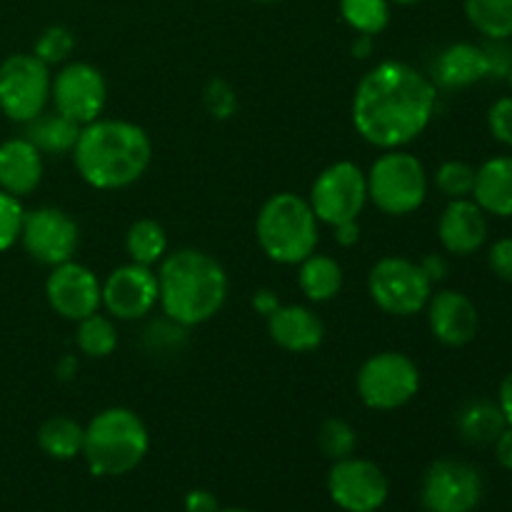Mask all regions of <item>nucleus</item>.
Listing matches in <instances>:
<instances>
[{"instance_id":"f257e3e1","label":"nucleus","mask_w":512,"mask_h":512,"mask_svg":"<svg viewBox=\"0 0 512 512\" xmlns=\"http://www.w3.org/2000/svg\"><path fill=\"white\" fill-rule=\"evenodd\" d=\"M438 108V85L403 60H383L360 78L353 125L380 150L405 148L428 130Z\"/></svg>"},{"instance_id":"f03ea898","label":"nucleus","mask_w":512,"mask_h":512,"mask_svg":"<svg viewBox=\"0 0 512 512\" xmlns=\"http://www.w3.org/2000/svg\"><path fill=\"white\" fill-rule=\"evenodd\" d=\"M70 155L85 185L95 190H123L148 173L153 140L130 120L98 118L80 128Z\"/></svg>"},{"instance_id":"7ed1b4c3","label":"nucleus","mask_w":512,"mask_h":512,"mask_svg":"<svg viewBox=\"0 0 512 512\" xmlns=\"http://www.w3.org/2000/svg\"><path fill=\"white\" fill-rule=\"evenodd\" d=\"M158 305L180 328H198L223 310L230 280L223 265L198 248H180L158 265Z\"/></svg>"},{"instance_id":"20e7f679","label":"nucleus","mask_w":512,"mask_h":512,"mask_svg":"<svg viewBox=\"0 0 512 512\" xmlns=\"http://www.w3.org/2000/svg\"><path fill=\"white\" fill-rule=\"evenodd\" d=\"M150 450L148 425L130 408H105L85 425L83 458L98 478H120L138 468Z\"/></svg>"},{"instance_id":"39448f33","label":"nucleus","mask_w":512,"mask_h":512,"mask_svg":"<svg viewBox=\"0 0 512 512\" xmlns=\"http://www.w3.org/2000/svg\"><path fill=\"white\" fill-rule=\"evenodd\" d=\"M255 238L260 250L278 265H298L315 253L320 240V220L308 198L295 193H275L260 205L255 218Z\"/></svg>"},{"instance_id":"423d86ee","label":"nucleus","mask_w":512,"mask_h":512,"mask_svg":"<svg viewBox=\"0 0 512 512\" xmlns=\"http://www.w3.org/2000/svg\"><path fill=\"white\" fill-rule=\"evenodd\" d=\"M365 178H368V203L393 218L415 213L428 198V170L420 158L405 148L383 150Z\"/></svg>"},{"instance_id":"0eeeda50","label":"nucleus","mask_w":512,"mask_h":512,"mask_svg":"<svg viewBox=\"0 0 512 512\" xmlns=\"http://www.w3.org/2000/svg\"><path fill=\"white\" fill-rule=\"evenodd\" d=\"M355 390L365 408L390 413L413 403L420 393V368L410 355L400 350L375 353L360 365Z\"/></svg>"},{"instance_id":"6e6552de","label":"nucleus","mask_w":512,"mask_h":512,"mask_svg":"<svg viewBox=\"0 0 512 512\" xmlns=\"http://www.w3.org/2000/svg\"><path fill=\"white\" fill-rule=\"evenodd\" d=\"M368 295L383 313L410 318L425 310L433 295V283L415 260L385 255L370 268Z\"/></svg>"},{"instance_id":"1a4fd4ad","label":"nucleus","mask_w":512,"mask_h":512,"mask_svg":"<svg viewBox=\"0 0 512 512\" xmlns=\"http://www.w3.org/2000/svg\"><path fill=\"white\" fill-rule=\"evenodd\" d=\"M53 73L33 53H15L0 63V110L25 125L48 110Z\"/></svg>"},{"instance_id":"9d476101","label":"nucleus","mask_w":512,"mask_h":512,"mask_svg":"<svg viewBox=\"0 0 512 512\" xmlns=\"http://www.w3.org/2000/svg\"><path fill=\"white\" fill-rule=\"evenodd\" d=\"M308 203L320 223L335 225L358 220L368 205V178L353 160H338L315 178Z\"/></svg>"},{"instance_id":"9b49d317","label":"nucleus","mask_w":512,"mask_h":512,"mask_svg":"<svg viewBox=\"0 0 512 512\" xmlns=\"http://www.w3.org/2000/svg\"><path fill=\"white\" fill-rule=\"evenodd\" d=\"M18 243L40 265L55 268L73 260L80 245V228L70 213L55 205L25 210Z\"/></svg>"},{"instance_id":"f8f14e48","label":"nucleus","mask_w":512,"mask_h":512,"mask_svg":"<svg viewBox=\"0 0 512 512\" xmlns=\"http://www.w3.org/2000/svg\"><path fill=\"white\" fill-rule=\"evenodd\" d=\"M50 103H53V110L78 123L80 128L103 118V110L108 105L105 75L83 60H73V63L68 60L53 75Z\"/></svg>"},{"instance_id":"ddd939ff","label":"nucleus","mask_w":512,"mask_h":512,"mask_svg":"<svg viewBox=\"0 0 512 512\" xmlns=\"http://www.w3.org/2000/svg\"><path fill=\"white\" fill-rule=\"evenodd\" d=\"M483 493L485 483L478 468L463 460L443 458L425 470L420 500L428 512H475Z\"/></svg>"},{"instance_id":"4468645a","label":"nucleus","mask_w":512,"mask_h":512,"mask_svg":"<svg viewBox=\"0 0 512 512\" xmlns=\"http://www.w3.org/2000/svg\"><path fill=\"white\" fill-rule=\"evenodd\" d=\"M328 495L345 512H378L388 503L390 483L383 468L373 460L350 455L335 460L330 468Z\"/></svg>"},{"instance_id":"2eb2a0df","label":"nucleus","mask_w":512,"mask_h":512,"mask_svg":"<svg viewBox=\"0 0 512 512\" xmlns=\"http://www.w3.org/2000/svg\"><path fill=\"white\" fill-rule=\"evenodd\" d=\"M45 298L55 315L70 323H80L103 308V283L88 265L68 260L50 268Z\"/></svg>"},{"instance_id":"dca6fc26","label":"nucleus","mask_w":512,"mask_h":512,"mask_svg":"<svg viewBox=\"0 0 512 512\" xmlns=\"http://www.w3.org/2000/svg\"><path fill=\"white\" fill-rule=\"evenodd\" d=\"M158 273L148 265L125 263L103 280V308L113 320H143L158 308Z\"/></svg>"},{"instance_id":"f3484780","label":"nucleus","mask_w":512,"mask_h":512,"mask_svg":"<svg viewBox=\"0 0 512 512\" xmlns=\"http://www.w3.org/2000/svg\"><path fill=\"white\" fill-rule=\"evenodd\" d=\"M425 313H428V328L433 338L448 348H463L473 343L480 330L478 308L460 290L433 293L425 305Z\"/></svg>"},{"instance_id":"a211bd4d","label":"nucleus","mask_w":512,"mask_h":512,"mask_svg":"<svg viewBox=\"0 0 512 512\" xmlns=\"http://www.w3.org/2000/svg\"><path fill=\"white\" fill-rule=\"evenodd\" d=\"M488 215L473 198L450 200L438 220V238L445 253L473 255L488 240Z\"/></svg>"},{"instance_id":"6ab92c4d","label":"nucleus","mask_w":512,"mask_h":512,"mask_svg":"<svg viewBox=\"0 0 512 512\" xmlns=\"http://www.w3.org/2000/svg\"><path fill=\"white\" fill-rule=\"evenodd\" d=\"M265 320L270 340L288 353H313L325 340L323 320L308 305H280Z\"/></svg>"},{"instance_id":"aec40b11","label":"nucleus","mask_w":512,"mask_h":512,"mask_svg":"<svg viewBox=\"0 0 512 512\" xmlns=\"http://www.w3.org/2000/svg\"><path fill=\"white\" fill-rule=\"evenodd\" d=\"M43 153L28 138H8L0 143V190L25 198L43 183Z\"/></svg>"},{"instance_id":"412c9836","label":"nucleus","mask_w":512,"mask_h":512,"mask_svg":"<svg viewBox=\"0 0 512 512\" xmlns=\"http://www.w3.org/2000/svg\"><path fill=\"white\" fill-rule=\"evenodd\" d=\"M488 78L483 45L453 43L435 58L433 83L445 90H463Z\"/></svg>"},{"instance_id":"4be33fe9","label":"nucleus","mask_w":512,"mask_h":512,"mask_svg":"<svg viewBox=\"0 0 512 512\" xmlns=\"http://www.w3.org/2000/svg\"><path fill=\"white\" fill-rule=\"evenodd\" d=\"M473 200L495 218H512V155H495L475 173Z\"/></svg>"},{"instance_id":"5701e85b","label":"nucleus","mask_w":512,"mask_h":512,"mask_svg":"<svg viewBox=\"0 0 512 512\" xmlns=\"http://www.w3.org/2000/svg\"><path fill=\"white\" fill-rule=\"evenodd\" d=\"M80 125L60 115L58 110H43L38 118L28 120L23 138H28L43 155H70L78 143Z\"/></svg>"},{"instance_id":"b1692460","label":"nucleus","mask_w":512,"mask_h":512,"mask_svg":"<svg viewBox=\"0 0 512 512\" xmlns=\"http://www.w3.org/2000/svg\"><path fill=\"white\" fill-rule=\"evenodd\" d=\"M343 268L335 258L323 253H310L298 263V285L310 303H330L343 290Z\"/></svg>"},{"instance_id":"393cba45","label":"nucleus","mask_w":512,"mask_h":512,"mask_svg":"<svg viewBox=\"0 0 512 512\" xmlns=\"http://www.w3.org/2000/svg\"><path fill=\"white\" fill-rule=\"evenodd\" d=\"M85 425L68 415H50L38 428V445L48 458L73 460L83 453Z\"/></svg>"},{"instance_id":"a878e982","label":"nucleus","mask_w":512,"mask_h":512,"mask_svg":"<svg viewBox=\"0 0 512 512\" xmlns=\"http://www.w3.org/2000/svg\"><path fill=\"white\" fill-rule=\"evenodd\" d=\"M505 428H508V423H505L503 410L490 400H473L458 415V433L473 445L495 443Z\"/></svg>"},{"instance_id":"bb28decb","label":"nucleus","mask_w":512,"mask_h":512,"mask_svg":"<svg viewBox=\"0 0 512 512\" xmlns=\"http://www.w3.org/2000/svg\"><path fill=\"white\" fill-rule=\"evenodd\" d=\"M125 253H128L130 263L155 268L168 255V233L153 218L135 220L125 233Z\"/></svg>"},{"instance_id":"cd10ccee","label":"nucleus","mask_w":512,"mask_h":512,"mask_svg":"<svg viewBox=\"0 0 512 512\" xmlns=\"http://www.w3.org/2000/svg\"><path fill=\"white\" fill-rule=\"evenodd\" d=\"M465 15L488 40L512 38V0H465Z\"/></svg>"},{"instance_id":"c85d7f7f","label":"nucleus","mask_w":512,"mask_h":512,"mask_svg":"<svg viewBox=\"0 0 512 512\" xmlns=\"http://www.w3.org/2000/svg\"><path fill=\"white\" fill-rule=\"evenodd\" d=\"M75 343L78 350L88 358H108L118 348V328L110 315L98 313L88 315L78 323V333H75Z\"/></svg>"},{"instance_id":"c756f323","label":"nucleus","mask_w":512,"mask_h":512,"mask_svg":"<svg viewBox=\"0 0 512 512\" xmlns=\"http://www.w3.org/2000/svg\"><path fill=\"white\" fill-rule=\"evenodd\" d=\"M390 0H340V15L358 35H380L390 23Z\"/></svg>"},{"instance_id":"7c9ffc66","label":"nucleus","mask_w":512,"mask_h":512,"mask_svg":"<svg viewBox=\"0 0 512 512\" xmlns=\"http://www.w3.org/2000/svg\"><path fill=\"white\" fill-rule=\"evenodd\" d=\"M318 448L325 458L343 460L350 458L358 448V433L353 425L343 418H325L318 428Z\"/></svg>"},{"instance_id":"2f4dec72","label":"nucleus","mask_w":512,"mask_h":512,"mask_svg":"<svg viewBox=\"0 0 512 512\" xmlns=\"http://www.w3.org/2000/svg\"><path fill=\"white\" fill-rule=\"evenodd\" d=\"M475 173H478V168H473V165L465 163V160H445V163H440V168L435 170V188H438L448 200L473 198Z\"/></svg>"},{"instance_id":"473e14b6","label":"nucleus","mask_w":512,"mask_h":512,"mask_svg":"<svg viewBox=\"0 0 512 512\" xmlns=\"http://www.w3.org/2000/svg\"><path fill=\"white\" fill-rule=\"evenodd\" d=\"M75 50V35L73 30L65 28V25H50L35 40L33 55L43 60L48 68L53 65H65L70 60Z\"/></svg>"},{"instance_id":"72a5a7b5","label":"nucleus","mask_w":512,"mask_h":512,"mask_svg":"<svg viewBox=\"0 0 512 512\" xmlns=\"http://www.w3.org/2000/svg\"><path fill=\"white\" fill-rule=\"evenodd\" d=\"M203 105L215 120H228L238 113V95L228 80L210 78L203 90Z\"/></svg>"},{"instance_id":"f704fd0d","label":"nucleus","mask_w":512,"mask_h":512,"mask_svg":"<svg viewBox=\"0 0 512 512\" xmlns=\"http://www.w3.org/2000/svg\"><path fill=\"white\" fill-rule=\"evenodd\" d=\"M25 208L20 198L0 190V253L13 248L20 238V228H23Z\"/></svg>"},{"instance_id":"c9c22d12","label":"nucleus","mask_w":512,"mask_h":512,"mask_svg":"<svg viewBox=\"0 0 512 512\" xmlns=\"http://www.w3.org/2000/svg\"><path fill=\"white\" fill-rule=\"evenodd\" d=\"M488 130L498 143L512 148V95L498 98L488 110Z\"/></svg>"},{"instance_id":"e433bc0d","label":"nucleus","mask_w":512,"mask_h":512,"mask_svg":"<svg viewBox=\"0 0 512 512\" xmlns=\"http://www.w3.org/2000/svg\"><path fill=\"white\" fill-rule=\"evenodd\" d=\"M485 63H488V78L505 80L512 70V45L508 40H488L483 45Z\"/></svg>"},{"instance_id":"4c0bfd02","label":"nucleus","mask_w":512,"mask_h":512,"mask_svg":"<svg viewBox=\"0 0 512 512\" xmlns=\"http://www.w3.org/2000/svg\"><path fill=\"white\" fill-rule=\"evenodd\" d=\"M488 265L495 278L512 283V238H500L490 245Z\"/></svg>"},{"instance_id":"58836bf2","label":"nucleus","mask_w":512,"mask_h":512,"mask_svg":"<svg viewBox=\"0 0 512 512\" xmlns=\"http://www.w3.org/2000/svg\"><path fill=\"white\" fill-rule=\"evenodd\" d=\"M218 498L210 490H190L185 495V512H218Z\"/></svg>"},{"instance_id":"ea45409f","label":"nucleus","mask_w":512,"mask_h":512,"mask_svg":"<svg viewBox=\"0 0 512 512\" xmlns=\"http://www.w3.org/2000/svg\"><path fill=\"white\" fill-rule=\"evenodd\" d=\"M420 268H423V273L428 275V280L433 285L448 278V260H445V255H438V253L425 255V258L420 260Z\"/></svg>"},{"instance_id":"a19ab883","label":"nucleus","mask_w":512,"mask_h":512,"mask_svg":"<svg viewBox=\"0 0 512 512\" xmlns=\"http://www.w3.org/2000/svg\"><path fill=\"white\" fill-rule=\"evenodd\" d=\"M495 458H498L500 468L510 470L512 473V425L503 430V433L498 435V440H495Z\"/></svg>"},{"instance_id":"79ce46f5","label":"nucleus","mask_w":512,"mask_h":512,"mask_svg":"<svg viewBox=\"0 0 512 512\" xmlns=\"http://www.w3.org/2000/svg\"><path fill=\"white\" fill-rule=\"evenodd\" d=\"M335 243L343 245V248H353L360 240V225L358 220H348V223L335 225Z\"/></svg>"},{"instance_id":"37998d69","label":"nucleus","mask_w":512,"mask_h":512,"mask_svg":"<svg viewBox=\"0 0 512 512\" xmlns=\"http://www.w3.org/2000/svg\"><path fill=\"white\" fill-rule=\"evenodd\" d=\"M280 305L283 303L278 300V293H275V290H258V293L253 295V308L258 310L260 315H265V318H268L270 313H275Z\"/></svg>"},{"instance_id":"c03bdc74","label":"nucleus","mask_w":512,"mask_h":512,"mask_svg":"<svg viewBox=\"0 0 512 512\" xmlns=\"http://www.w3.org/2000/svg\"><path fill=\"white\" fill-rule=\"evenodd\" d=\"M498 405L505 415V423L512 425V370L503 378L498 390Z\"/></svg>"},{"instance_id":"a18cd8bd","label":"nucleus","mask_w":512,"mask_h":512,"mask_svg":"<svg viewBox=\"0 0 512 512\" xmlns=\"http://www.w3.org/2000/svg\"><path fill=\"white\" fill-rule=\"evenodd\" d=\"M373 53V35H355L353 55L355 58H368Z\"/></svg>"},{"instance_id":"49530a36","label":"nucleus","mask_w":512,"mask_h":512,"mask_svg":"<svg viewBox=\"0 0 512 512\" xmlns=\"http://www.w3.org/2000/svg\"><path fill=\"white\" fill-rule=\"evenodd\" d=\"M390 3H395V5H415V3H420V0H390Z\"/></svg>"},{"instance_id":"de8ad7c7","label":"nucleus","mask_w":512,"mask_h":512,"mask_svg":"<svg viewBox=\"0 0 512 512\" xmlns=\"http://www.w3.org/2000/svg\"><path fill=\"white\" fill-rule=\"evenodd\" d=\"M218 512H250V510H243V508H225V510H218Z\"/></svg>"},{"instance_id":"09e8293b","label":"nucleus","mask_w":512,"mask_h":512,"mask_svg":"<svg viewBox=\"0 0 512 512\" xmlns=\"http://www.w3.org/2000/svg\"><path fill=\"white\" fill-rule=\"evenodd\" d=\"M253 3H278V0H253Z\"/></svg>"},{"instance_id":"8fccbe9b","label":"nucleus","mask_w":512,"mask_h":512,"mask_svg":"<svg viewBox=\"0 0 512 512\" xmlns=\"http://www.w3.org/2000/svg\"><path fill=\"white\" fill-rule=\"evenodd\" d=\"M505 80H508V85H510V90H512V70H510V73H508V78H505Z\"/></svg>"},{"instance_id":"3c124183","label":"nucleus","mask_w":512,"mask_h":512,"mask_svg":"<svg viewBox=\"0 0 512 512\" xmlns=\"http://www.w3.org/2000/svg\"><path fill=\"white\" fill-rule=\"evenodd\" d=\"M425 512H428V510H425Z\"/></svg>"}]
</instances>
